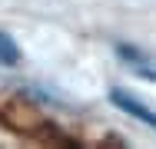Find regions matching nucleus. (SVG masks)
Masks as SVG:
<instances>
[{
	"mask_svg": "<svg viewBox=\"0 0 156 149\" xmlns=\"http://www.w3.org/2000/svg\"><path fill=\"white\" fill-rule=\"evenodd\" d=\"M110 103L113 106H120L126 116H133V119H140L143 126H150V129H156V113L153 109H146L136 96H129L126 89H110Z\"/></svg>",
	"mask_w": 156,
	"mask_h": 149,
	"instance_id": "1",
	"label": "nucleus"
},
{
	"mask_svg": "<svg viewBox=\"0 0 156 149\" xmlns=\"http://www.w3.org/2000/svg\"><path fill=\"white\" fill-rule=\"evenodd\" d=\"M116 53H120V60H123L133 73H140V76H146V80H153V83H156V63L150 57H143L140 50H133V47H126V43L116 47Z\"/></svg>",
	"mask_w": 156,
	"mask_h": 149,
	"instance_id": "2",
	"label": "nucleus"
},
{
	"mask_svg": "<svg viewBox=\"0 0 156 149\" xmlns=\"http://www.w3.org/2000/svg\"><path fill=\"white\" fill-rule=\"evenodd\" d=\"M17 63H20V47L13 43V36L0 30V66H17Z\"/></svg>",
	"mask_w": 156,
	"mask_h": 149,
	"instance_id": "3",
	"label": "nucleus"
}]
</instances>
